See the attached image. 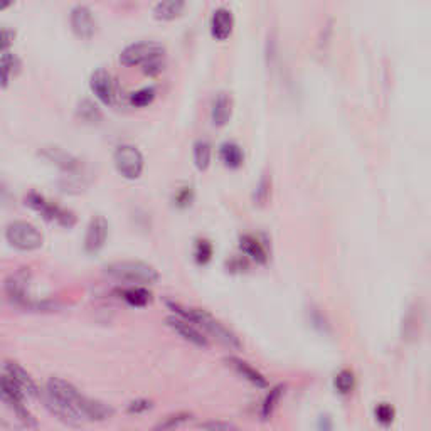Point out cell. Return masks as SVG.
<instances>
[{
	"label": "cell",
	"instance_id": "6da1fadb",
	"mask_svg": "<svg viewBox=\"0 0 431 431\" xmlns=\"http://www.w3.org/2000/svg\"><path fill=\"white\" fill-rule=\"evenodd\" d=\"M167 306L172 309L177 317H182V319L189 320L191 324H194L199 328H203V330H206L211 337H214L216 341L221 342L222 345L229 347V349H239L241 347L239 339L236 337L235 332H231L224 324L216 320L211 313L206 312V310L187 309V306H182L181 303L175 302H167Z\"/></svg>",
	"mask_w": 431,
	"mask_h": 431
},
{
	"label": "cell",
	"instance_id": "7a4b0ae2",
	"mask_svg": "<svg viewBox=\"0 0 431 431\" xmlns=\"http://www.w3.org/2000/svg\"><path fill=\"white\" fill-rule=\"evenodd\" d=\"M105 273L112 278L131 285H152L159 280V272L144 261H113L105 266Z\"/></svg>",
	"mask_w": 431,
	"mask_h": 431
},
{
	"label": "cell",
	"instance_id": "3957f363",
	"mask_svg": "<svg viewBox=\"0 0 431 431\" xmlns=\"http://www.w3.org/2000/svg\"><path fill=\"white\" fill-rule=\"evenodd\" d=\"M5 239L19 251H34L42 246L44 237L36 226L25 221H14L7 226Z\"/></svg>",
	"mask_w": 431,
	"mask_h": 431
},
{
	"label": "cell",
	"instance_id": "277c9868",
	"mask_svg": "<svg viewBox=\"0 0 431 431\" xmlns=\"http://www.w3.org/2000/svg\"><path fill=\"white\" fill-rule=\"evenodd\" d=\"M113 162L122 177L135 181L144 172V155L135 145L123 144L113 153Z\"/></svg>",
	"mask_w": 431,
	"mask_h": 431
},
{
	"label": "cell",
	"instance_id": "5b68a950",
	"mask_svg": "<svg viewBox=\"0 0 431 431\" xmlns=\"http://www.w3.org/2000/svg\"><path fill=\"white\" fill-rule=\"evenodd\" d=\"M25 204L34 211H38V213H41L46 221L57 222V224L64 226V228H73L76 224L75 214L63 209V207L56 206L54 203H49L46 197L38 194V192H31V194L25 197Z\"/></svg>",
	"mask_w": 431,
	"mask_h": 431
},
{
	"label": "cell",
	"instance_id": "8992f818",
	"mask_svg": "<svg viewBox=\"0 0 431 431\" xmlns=\"http://www.w3.org/2000/svg\"><path fill=\"white\" fill-rule=\"evenodd\" d=\"M160 54H166V47L160 42L153 41H144V42H135L127 46L125 49L120 54V63L123 66H144L147 61H151L152 57L160 56Z\"/></svg>",
	"mask_w": 431,
	"mask_h": 431
},
{
	"label": "cell",
	"instance_id": "52a82bcc",
	"mask_svg": "<svg viewBox=\"0 0 431 431\" xmlns=\"http://www.w3.org/2000/svg\"><path fill=\"white\" fill-rule=\"evenodd\" d=\"M27 273L25 272H17L16 275L10 276L5 281V293L9 297L10 302L17 303V305L27 306V309H47V303H36L27 297Z\"/></svg>",
	"mask_w": 431,
	"mask_h": 431
},
{
	"label": "cell",
	"instance_id": "ba28073f",
	"mask_svg": "<svg viewBox=\"0 0 431 431\" xmlns=\"http://www.w3.org/2000/svg\"><path fill=\"white\" fill-rule=\"evenodd\" d=\"M3 376H7V378H9L10 381L17 386V389H19L25 397L41 396V391H39L38 384L34 382V379H32L31 376H29L27 372L19 366V364L5 361V363H3Z\"/></svg>",
	"mask_w": 431,
	"mask_h": 431
},
{
	"label": "cell",
	"instance_id": "9c48e42d",
	"mask_svg": "<svg viewBox=\"0 0 431 431\" xmlns=\"http://www.w3.org/2000/svg\"><path fill=\"white\" fill-rule=\"evenodd\" d=\"M90 88L94 93V96L103 105L109 107V105L115 103V81H113L112 75H109L107 69L100 68L91 75Z\"/></svg>",
	"mask_w": 431,
	"mask_h": 431
},
{
	"label": "cell",
	"instance_id": "30bf717a",
	"mask_svg": "<svg viewBox=\"0 0 431 431\" xmlns=\"http://www.w3.org/2000/svg\"><path fill=\"white\" fill-rule=\"evenodd\" d=\"M71 29L79 39H91L96 31V22L93 19V12L86 5H76L71 10Z\"/></svg>",
	"mask_w": 431,
	"mask_h": 431
},
{
	"label": "cell",
	"instance_id": "8fae6325",
	"mask_svg": "<svg viewBox=\"0 0 431 431\" xmlns=\"http://www.w3.org/2000/svg\"><path fill=\"white\" fill-rule=\"evenodd\" d=\"M108 237V222L103 216H94L86 229L85 250L88 253H96L105 246Z\"/></svg>",
	"mask_w": 431,
	"mask_h": 431
},
{
	"label": "cell",
	"instance_id": "7c38bea8",
	"mask_svg": "<svg viewBox=\"0 0 431 431\" xmlns=\"http://www.w3.org/2000/svg\"><path fill=\"white\" fill-rule=\"evenodd\" d=\"M41 155L44 159L49 160V162H53L56 167H60L63 172L69 174V177L71 175H78L79 169H81L79 160L60 147H44L41 148Z\"/></svg>",
	"mask_w": 431,
	"mask_h": 431
},
{
	"label": "cell",
	"instance_id": "4fadbf2b",
	"mask_svg": "<svg viewBox=\"0 0 431 431\" xmlns=\"http://www.w3.org/2000/svg\"><path fill=\"white\" fill-rule=\"evenodd\" d=\"M76 408H78V413L83 416L85 421H105V419L113 416V410L108 404L101 403L98 400H91L85 394H81Z\"/></svg>",
	"mask_w": 431,
	"mask_h": 431
},
{
	"label": "cell",
	"instance_id": "5bb4252c",
	"mask_svg": "<svg viewBox=\"0 0 431 431\" xmlns=\"http://www.w3.org/2000/svg\"><path fill=\"white\" fill-rule=\"evenodd\" d=\"M166 322L174 332H177L182 339H185V341L191 342V344H194L196 347H207V339L204 337L203 332H199V328H197L194 324L189 322V320L174 315L169 317Z\"/></svg>",
	"mask_w": 431,
	"mask_h": 431
},
{
	"label": "cell",
	"instance_id": "9a60e30c",
	"mask_svg": "<svg viewBox=\"0 0 431 431\" xmlns=\"http://www.w3.org/2000/svg\"><path fill=\"white\" fill-rule=\"evenodd\" d=\"M233 27H235V17H233L231 10L219 7L214 10L213 17H211V34L218 41H226L231 36Z\"/></svg>",
	"mask_w": 431,
	"mask_h": 431
},
{
	"label": "cell",
	"instance_id": "2e32d148",
	"mask_svg": "<svg viewBox=\"0 0 431 431\" xmlns=\"http://www.w3.org/2000/svg\"><path fill=\"white\" fill-rule=\"evenodd\" d=\"M233 113V101L226 93H219L214 98L213 108H211V120L214 127H224L229 122Z\"/></svg>",
	"mask_w": 431,
	"mask_h": 431
},
{
	"label": "cell",
	"instance_id": "e0dca14e",
	"mask_svg": "<svg viewBox=\"0 0 431 431\" xmlns=\"http://www.w3.org/2000/svg\"><path fill=\"white\" fill-rule=\"evenodd\" d=\"M228 364L233 369H235L237 374L243 376L244 379H248V381H250L251 384L258 386V388H266V386H268V382H266L265 376H263L261 372H258L254 367H251L248 363H244V361L237 359V357H229Z\"/></svg>",
	"mask_w": 431,
	"mask_h": 431
},
{
	"label": "cell",
	"instance_id": "ac0fdd59",
	"mask_svg": "<svg viewBox=\"0 0 431 431\" xmlns=\"http://www.w3.org/2000/svg\"><path fill=\"white\" fill-rule=\"evenodd\" d=\"M241 250L246 257L254 259L257 263H265L268 259V253H266V248L257 236L253 235H244L241 237Z\"/></svg>",
	"mask_w": 431,
	"mask_h": 431
},
{
	"label": "cell",
	"instance_id": "d6986e66",
	"mask_svg": "<svg viewBox=\"0 0 431 431\" xmlns=\"http://www.w3.org/2000/svg\"><path fill=\"white\" fill-rule=\"evenodd\" d=\"M219 159L229 169H237V167L243 164L244 153L243 148L235 142H224V144L219 147Z\"/></svg>",
	"mask_w": 431,
	"mask_h": 431
},
{
	"label": "cell",
	"instance_id": "ffe728a7",
	"mask_svg": "<svg viewBox=\"0 0 431 431\" xmlns=\"http://www.w3.org/2000/svg\"><path fill=\"white\" fill-rule=\"evenodd\" d=\"M185 9V2L182 0H167V2H159L153 7V17L157 21H174L177 19Z\"/></svg>",
	"mask_w": 431,
	"mask_h": 431
},
{
	"label": "cell",
	"instance_id": "44dd1931",
	"mask_svg": "<svg viewBox=\"0 0 431 431\" xmlns=\"http://www.w3.org/2000/svg\"><path fill=\"white\" fill-rule=\"evenodd\" d=\"M122 298L131 306H147L152 302V293L144 287H130L120 291Z\"/></svg>",
	"mask_w": 431,
	"mask_h": 431
},
{
	"label": "cell",
	"instance_id": "7402d4cb",
	"mask_svg": "<svg viewBox=\"0 0 431 431\" xmlns=\"http://www.w3.org/2000/svg\"><path fill=\"white\" fill-rule=\"evenodd\" d=\"M192 419V415L187 411H181V413H174V415H169L167 418H164L159 425L153 428V431H175L179 428H182L184 425H187Z\"/></svg>",
	"mask_w": 431,
	"mask_h": 431
},
{
	"label": "cell",
	"instance_id": "603a6c76",
	"mask_svg": "<svg viewBox=\"0 0 431 431\" xmlns=\"http://www.w3.org/2000/svg\"><path fill=\"white\" fill-rule=\"evenodd\" d=\"M19 60L14 56L9 51H3L2 57H0V71H2V88H7L10 81V76H12L14 71L19 69Z\"/></svg>",
	"mask_w": 431,
	"mask_h": 431
},
{
	"label": "cell",
	"instance_id": "cb8c5ba5",
	"mask_svg": "<svg viewBox=\"0 0 431 431\" xmlns=\"http://www.w3.org/2000/svg\"><path fill=\"white\" fill-rule=\"evenodd\" d=\"M194 164L200 172L209 169L211 166V145L209 142L199 140L194 144Z\"/></svg>",
	"mask_w": 431,
	"mask_h": 431
},
{
	"label": "cell",
	"instance_id": "d4e9b609",
	"mask_svg": "<svg viewBox=\"0 0 431 431\" xmlns=\"http://www.w3.org/2000/svg\"><path fill=\"white\" fill-rule=\"evenodd\" d=\"M157 96V91L155 88L147 86V88H142V90L135 91V93L130 94V103L137 108H145L155 100Z\"/></svg>",
	"mask_w": 431,
	"mask_h": 431
},
{
	"label": "cell",
	"instance_id": "484cf974",
	"mask_svg": "<svg viewBox=\"0 0 431 431\" xmlns=\"http://www.w3.org/2000/svg\"><path fill=\"white\" fill-rule=\"evenodd\" d=\"M78 116L88 123L101 122V112L98 109L96 105L90 100H83L81 103L78 105Z\"/></svg>",
	"mask_w": 431,
	"mask_h": 431
},
{
	"label": "cell",
	"instance_id": "4316f807",
	"mask_svg": "<svg viewBox=\"0 0 431 431\" xmlns=\"http://www.w3.org/2000/svg\"><path fill=\"white\" fill-rule=\"evenodd\" d=\"M283 386H276V388H273L272 391H270V394L266 396L265 403H263V408H261V416L265 419H268L270 416L273 415V411L276 410V406H278L280 403V397L281 394H283Z\"/></svg>",
	"mask_w": 431,
	"mask_h": 431
},
{
	"label": "cell",
	"instance_id": "83f0119b",
	"mask_svg": "<svg viewBox=\"0 0 431 431\" xmlns=\"http://www.w3.org/2000/svg\"><path fill=\"white\" fill-rule=\"evenodd\" d=\"M354 381H356V379H354L352 372L347 371V369H342V371L335 376L334 386L341 394H349L350 391L354 389Z\"/></svg>",
	"mask_w": 431,
	"mask_h": 431
},
{
	"label": "cell",
	"instance_id": "f1b7e54d",
	"mask_svg": "<svg viewBox=\"0 0 431 431\" xmlns=\"http://www.w3.org/2000/svg\"><path fill=\"white\" fill-rule=\"evenodd\" d=\"M194 257L199 265H206V263H209L211 258H213V244L206 239H199L196 244Z\"/></svg>",
	"mask_w": 431,
	"mask_h": 431
},
{
	"label": "cell",
	"instance_id": "f546056e",
	"mask_svg": "<svg viewBox=\"0 0 431 431\" xmlns=\"http://www.w3.org/2000/svg\"><path fill=\"white\" fill-rule=\"evenodd\" d=\"M164 68H166V54H160V56L152 57L151 61H147V63L142 66V71H144V75L153 78V76L160 75L164 71Z\"/></svg>",
	"mask_w": 431,
	"mask_h": 431
},
{
	"label": "cell",
	"instance_id": "4dcf8cb0",
	"mask_svg": "<svg viewBox=\"0 0 431 431\" xmlns=\"http://www.w3.org/2000/svg\"><path fill=\"white\" fill-rule=\"evenodd\" d=\"M200 428L206 431H239L237 426L233 425L229 421H219V419H211L200 425Z\"/></svg>",
	"mask_w": 431,
	"mask_h": 431
},
{
	"label": "cell",
	"instance_id": "1f68e13d",
	"mask_svg": "<svg viewBox=\"0 0 431 431\" xmlns=\"http://www.w3.org/2000/svg\"><path fill=\"white\" fill-rule=\"evenodd\" d=\"M374 413H376V419H378L379 423H382V425H389V423H393L394 410L389 406V404H386V403L379 404Z\"/></svg>",
	"mask_w": 431,
	"mask_h": 431
},
{
	"label": "cell",
	"instance_id": "d6a6232c",
	"mask_svg": "<svg viewBox=\"0 0 431 431\" xmlns=\"http://www.w3.org/2000/svg\"><path fill=\"white\" fill-rule=\"evenodd\" d=\"M192 199H194L192 187H182L181 191L175 194L174 203H175V206H179V207H187V206H191Z\"/></svg>",
	"mask_w": 431,
	"mask_h": 431
},
{
	"label": "cell",
	"instance_id": "836d02e7",
	"mask_svg": "<svg viewBox=\"0 0 431 431\" xmlns=\"http://www.w3.org/2000/svg\"><path fill=\"white\" fill-rule=\"evenodd\" d=\"M152 408V403L147 400H137L133 403L129 404V413L130 415H140V413L148 411Z\"/></svg>",
	"mask_w": 431,
	"mask_h": 431
},
{
	"label": "cell",
	"instance_id": "e575fe53",
	"mask_svg": "<svg viewBox=\"0 0 431 431\" xmlns=\"http://www.w3.org/2000/svg\"><path fill=\"white\" fill-rule=\"evenodd\" d=\"M14 38H16V34H14L12 31H9L7 27L2 29V42H0V49H2V53L3 51H9V46L12 44Z\"/></svg>",
	"mask_w": 431,
	"mask_h": 431
}]
</instances>
